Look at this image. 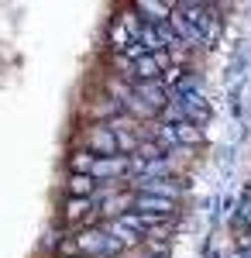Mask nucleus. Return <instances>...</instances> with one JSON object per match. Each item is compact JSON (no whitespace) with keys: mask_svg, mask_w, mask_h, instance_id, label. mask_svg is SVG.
I'll use <instances>...</instances> for the list:
<instances>
[{"mask_svg":"<svg viewBox=\"0 0 251 258\" xmlns=\"http://www.w3.org/2000/svg\"><path fill=\"white\" fill-rule=\"evenodd\" d=\"M175 7H182V14L200 28L203 45H213V41H217V35H220V18H217L213 7H186V4H175Z\"/></svg>","mask_w":251,"mask_h":258,"instance_id":"obj_3","label":"nucleus"},{"mask_svg":"<svg viewBox=\"0 0 251 258\" xmlns=\"http://www.w3.org/2000/svg\"><path fill=\"white\" fill-rule=\"evenodd\" d=\"M169 4H172V7H175V0H169Z\"/></svg>","mask_w":251,"mask_h":258,"instance_id":"obj_8","label":"nucleus"},{"mask_svg":"<svg viewBox=\"0 0 251 258\" xmlns=\"http://www.w3.org/2000/svg\"><path fill=\"white\" fill-rule=\"evenodd\" d=\"M97 217H100L97 193H93V197H69L66 200V224H73V227H90Z\"/></svg>","mask_w":251,"mask_h":258,"instance_id":"obj_2","label":"nucleus"},{"mask_svg":"<svg viewBox=\"0 0 251 258\" xmlns=\"http://www.w3.org/2000/svg\"><path fill=\"white\" fill-rule=\"evenodd\" d=\"M66 258H73V255H66ZM79 258H83V255H79Z\"/></svg>","mask_w":251,"mask_h":258,"instance_id":"obj_9","label":"nucleus"},{"mask_svg":"<svg viewBox=\"0 0 251 258\" xmlns=\"http://www.w3.org/2000/svg\"><path fill=\"white\" fill-rule=\"evenodd\" d=\"M169 28H172L179 38L186 41V48H203V35H200V28H196L193 21L182 14V7H172V14H169Z\"/></svg>","mask_w":251,"mask_h":258,"instance_id":"obj_5","label":"nucleus"},{"mask_svg":"<svg viewBox=\"0 0 251 258\" xmlns=\"http://www.w3.org/2000/svg\"><path fill=\"white\" fill-rule=\"evenodd\" d=\"M135 11L148 21H165L172 14V4L169 0H135Z\"/></svg>","mask_w":251,"mask_h":258,"instance_id":"obj_6","label":"nucleus"},{"mask_svg":"<svg viewBox=\"0 0 251 258\" xmlns=\"http://www.w3.org/2000/svg\"><path fill=\"white\" fill-rule=\"evenodd\" d=\"M128 186L135 189V193H155V197H169L179 203L182 197V179L175 176H138V179H128Z\"/></svg>","mask_w":251,"mask_h":258,"instance_id":"obj_1","label":"nucleus"},{"mask_svg":"<svg viewBox=\"0 0 251 258\" xmlns=\"http://www.w3.org/2000/svg\"><path fill=\"white\" fill-rule=\"evenodd\" d=\"M100 182L103 179L90 176V172H73V179H69V197H93L100 189Z\"/></svg>","mask_w":251,"mask_h":258,"instance_id":"obj_7","label":"nucleus"},{"mask_svg":"<svg viewBox=\"0 0 251 258\" xmlns=\"http://www.w3.org/2000/svg\"><path fill=\"white\" fill-rule=\"evenodd\" d=\"M83 148H90V152H97V155H117V135L97 120V124H90V131H86V138H83Z\"/></svg>","mask_w":251,"mask_h":258,"instance_id":"obj_4","label":"nucleus"}]
</instances>
